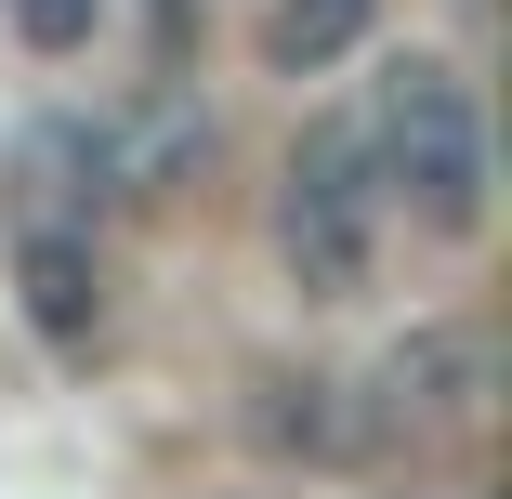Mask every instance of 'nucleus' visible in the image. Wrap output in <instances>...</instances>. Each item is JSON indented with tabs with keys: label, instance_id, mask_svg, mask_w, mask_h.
<instances>
[{
	"label": "nucleus",
	"instance_id": "5",
	"mask_svg": "<svg viewBox=\"0 0 512 499\" xmlns=\"http://www.w3.org/2000/svg\"><path fill=\"white\" fill-rule=\"evenodd\" d=\"M368 14H381V0H276V14H263V53L289 79H316V66H342L368 40Z\"/></svg>",
	"mask_w": 512,
	"mask_h": 499
},
{
	"label": "nucleus",
	"instance_id": "4",
	"mask_svg": "<svg viewBox=\"0 0 512 499\" xmlns=\"http://www.w3.org/2000/svg\"><path fill=\"white\" fill-rule=\"evenodd\" d=\"M14 276H27L40 342H92V316H106V263H92V237H79V224H27Z\"/></svg>",
	"mask_w": 512,
	"mask_h": 499
},
{
	"label": "nucleus",
	"instance_id": "3",
	"mask_svg": "<svg viewBox=\"0 0 512 499\" xmlns=\"http://www.w3.org/2000/svg\"><path fill=\"white\" fill-rule=\"evenodd\" d=\"M473 381H486V342L421 329V342H394V355H381V421H394V434H434V421L473 408Z\"/></svg>",
	"mask_w": 512,
	"mask_h": 499
},
{
	"label": "nucleus",
	"instance_id": "1",
	"mask_svg": "<svg viewBox=\"0 0 512 499\" xmlns=\"http://www.w3.org/2000/svg\"><path fill=\"white\" fill-rule=\"evenodd\" d=\"M381 197H407L434 237H473L486 224V119L447 66H394L381 79Z\"/></svg>",
	"mask_w": 512,
	"mask_h": 499
},
{
	"label": "nucleus",
	"instance_id": "2",
	"mask_svg": "<svg viewBox=\"0 0 512 499\" xmlns=\"http://www.w3.org/2000/svg\"><path fill=\"white\" fill-rule=\"evenodd\" d=\"M276 250H289V276L316 289V303L368 289V250H381V171H368L355 132H316V145L289 158V184H276Z\"/></svg>",
	"mask_w": 512,
	"mask_h": 499
},
{
	"label": "nucleus",
	"instance_id": "6",
	"mask_svg": "<svg viewBox=\"0 0 512 499\" xmlns=\"http://www.w3.org/2000/svg\"><path fill=\"white\" fill-rule=\"evenodd\" d=\"M14 27H27V53H79L106 27V0H14Z\"/></svg>",
	"mask_w": 512,
	"mask_h": 499
}]
</instances>
